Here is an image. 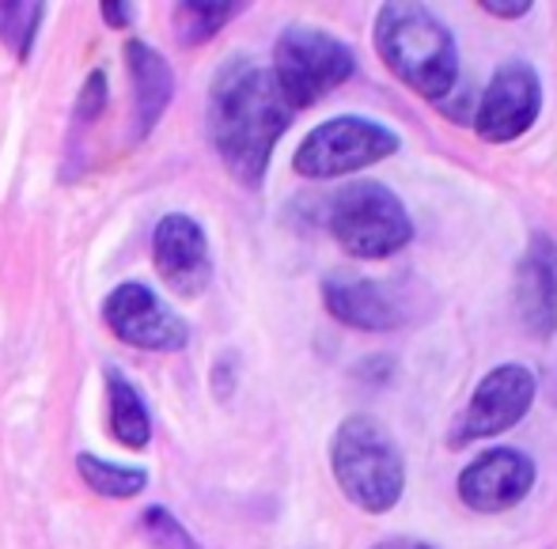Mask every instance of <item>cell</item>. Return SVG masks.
I'll return each mask as SVG.
<instances>
[{
	"label": "cell",
	"mask_w": 557,
	"mask_h": 549,
	"mask_svg": "<svg viewBox=\"0 0 557 549\" xmlns=\"http://www.w3.org/2000/svg\"><path fill=\"white\" fill-rule=\"evenodd\" d=\"M293 125V107L285 103L270 68L250 58H232L209 84L206 129L216 155L235 183L258 190L270 171L273 148Z\"/></svg>",
	"instance_id": "cell-1"
},
{
	"label": "cell",
	"mask_w": 557,
	"mask_h": 549,
	"mask_svg": "<svg viewBox=\"0 0 557 549\" xmlns=\"http://www.w3.org/2000/svg\"><path fill=\"white\" fill-rule=\"evenodd\" d=\"M375 50L406 88L436 103H444L459 80L451 30L425 4H383L375 15Z\"/></svg>",
	"instance_id": "cell-2"
},
{
	"label": "cell",
	"mask_w": 557,
	"mask_h": 549,
	"mask_svg": "<svg viewBox=\"0 0 557 549\" xmlns=\"http://www.w3.org/2000/svg\"><path fill=\"white\" fill-rule=\"evenodd\" d=\"M331 470L337 489L360 512L383 515L403 500L406 462L387 428L368 413H352L331 439Z\"/></svg>",
	"instance_id": "cell-3"
},
{
	"label": "cell",
	"mask_w": 557,
	"mask_h": 549,
	"mask_svg": "<svg viewBox=\"0 0 557 549\" xmlns=\"http://www.w3.org/2000/svg\"><path fill=\"white\" fill-rule=\"evenodd\" d=\"M326 224L337 247L349 258H391L413 239V220L406 213L403 198L391 186L360 178L349 183L331 198Z\"/></svg>",
	"instance_id": "cell-4"
},
{
	"label": "cell",
	"mask_w": 557,
	"mask_h": 549,
	"mask_svg": "<svg viewBox=\"0 0 557 549\" xmlns=\"http://www.w3.org/2000/svg\"><path fill=\"white\" fill-rule=\"evenodd\" d=\"M273 80H277L285 103L296 110L315 107L331 91L342 88L357 73V58L337 35L308 23H293L277 35L273 46Z\"/></svg>",
	"instance_id": "cell-5"
},
{
	"label": "cell",
	"mask_w": 557,
	"mask_h": 549,
	"mask_svg": "<svg viewBox=\"0 0 557 549\" xmlns=\"http://www.w3.org/2000/svg\"><path fill=\"white\" fill-rule=\"evenodd\" d=\"M398 152V133L387 129L383 122L360 114H342L331 122L315 125L308 137L300 140L293 155V171L304 178H337L352 175L360 167L387 160Z\"/></svg>",
	"instance_id": "cell-6"
},
{
	"label": "cell",
	"mask_w": 557,
	"mask_h": 549,
	"mask_svg": "<svg viewBox=\"0 0 557 549\" xmlns=\"http://www.w3.org/2000/svg\"><path fill=\"white\" fill-rule=\"evenodd\" d=\"M535 390H539V379L531 367H523V364L493 367L474 387L467 410L459 413V421H455L451 433H447V444L467 447V444H474V439L500 436V433H508V428H516L528 417L531 402H535Z\"/></svg>",
	"instance_id": "cell-7"
},
{
	"label": "cell",
	"mask_w": 557,
	"mask_h": 549,
	"mask_svg": "<svg viewBox=\"0 0 557 549\" xmlns=\"http://www.w3.org/2000/svg\"><path fill=\"white\" fill-rule=\"evenodd\" d=\"M103 319L117 341L148 352H178L190 341V326L160 300L148 285H117L103 300Z\"/></svg>",
	"instance_id": "cell-8"
},
{
	"label": "cell",
	"mask_w": 557,
	"mask_h": 549,
	"mask_svg": "<svg viewBox=\"0 0 557 549\" xmlns=\"http://www.w3.org/2000/svg\"><path fill=\"white\" fill-rule=\"evenodd\" d=\"M543 110V80L528 61H505L493 73L490 88L482 91V103L474 114V129L490 145H508L523 137L535 125Z\"/></svg>",
	"instance_id": "cell-9"
},
{
	"label": "cell",
	"mask_w": 557,
	"mask_h": 549,
	"mask_svg": "<svg viewBox=\"0 0 557 549\" xmlns=\"http://www.w3.org/2000/svg\"><path fill=\"white\" fill-rule=\"evenodd\" d=\"M535 462L523 454L520 447H490V451L474 454L467 466L459 470V489L462 504L474 512H508L516 508L531 489H535Z\"/></svg>",
	"instance_id": "cell-10"
},
{
	"label": "cell",
	"mask_w": 557,
	"mask_h": 549,
	"mask_svg": "<svg viewBox=\"0 0 557 549\" xmlns=\"http://www.w3.org/2000/svg\"><path fill=\"white\" fill-rule=\"evenodd\" d=\"M152 262L163 285L175 296H201L213 280V258H209V239L201 224L186 213H168L156 224L152 235Z\"/></svg>",
	"instance_id": "cell-11"
},
{
	"label": "cell",
	"mask_w": 557,
	"mask_h": 549,
	"mask_svg": "<svg viewBox=\"0 0 557 549\" xmlns=\"http://www.w3.org/2000/svg\"><path fill=\"white\" fill-rule=\"evenodd\" d=\"M516 311L531 337L557 329V247L550 235L535 232L516 265Z\"/></svg>",
	"instance_id": "cell-12"
},
{
	"label": "cell",
	"mask_w": 557,
	"mask_h": 549,
	"mask_svg": "<svg viewBox=\"0 0 557 549\" xmlns=\"http://www.w3.org/2000/svg\"><path fill=\"white\" fill-rule=\"evenodd\" d=\"M323 303L337 323L352 329H368V334H383V329L403 326V308H398L395 292L380 280L364 277H326L323 280Z\"/></svg>",
	"instance_id": "cell-13"
},
{
	"label": "cell",
	"mask_w": 557,
	"mask_h": 549,
	"mask_svg": "<svg viewBox=\"0 0 557 549\" xmlns=\"http://www.w3.org/2000/svg\"><path fill=\"white\" fill-rule=\"evenodd\" d=\"M125 68H129L133 80V107H137V117H133V137H148L156 129V122L163 117L171 96H175V76H171V65L163 53H156L148 42L133 38L125 42Z\"/></svg>",
	"instance_id": "cell-14"
},
{
	"label": "cell",
	"mask_w": 557,
	"mask_h": 549,
	"mask_svg": "<svg viewBox=\"0 0 557 549\" xmlns=\"http://www.w3.org/2000/svg\"><path fill=\"white\" fill-rule=\"evenodd\" d=\"M107 425L117 444L137 447V451L152 439V417H148L145 398L117 367H107Z\"/></svg>",
	"instance_id": "cell-15"
},
{
	"label": "cell",
	"mask_w": 557,
	"mask_h": 549,
	"mask_svg": "<svg viewBox=\"0 0 557 549\" xmlns=\"http://www.w3.org/2000/svg\"><path fill=\"white\" fill-rule=\"evenodd\" d=\"M76 470H81L88 489H96L99 497H111V500H129L148 485V474L140 466H117V462L99 459L91 451L76 454Z\"/></svg>",
	"instance_id": "cell-16"
},
{
	"label": "cell",
	"mask_w": 557,
	"mask_h": 549,
	"mask_svg": "<svg viewBox=\"0 0 557 549\" xmlns=\"http://www.w3.org/2000/svg\"><path fill=\"white\" fill-rule=\"evenodd\" d=\"M243 4H213V0H190V4H175V38L183 46H206L224 30Z\"/></svg>",
	"instance_id": "cell-17"
},
{
	"label": "cell",
	"mask_w": 557,
	"mask_h": 549,
	"mask_svg": "<svg viewBox=\"0 0 557 549\" xmlns=\"http://www.w3.org/2000/svg\"><path fill=\"white\" fill-rule=\"evenodd\" d=\"M38 27H42V4H23V0L0 4V42L20 61H27L35 50Z\"/></svg>",
	"instance_id": "cell-18"
},
{
	"label": "cell",
	"mask_w": 557,
	"mask_h": 549,
	"mask_svg": "<svg viewBox=\"0 0 557 549\" xmlns=\"http://www.w3.org/2000/svg\"><path fill=\"white\" fill-rule=\"evenodd\" d=\"M140 527H145V538L156 549H201L194 542L190 531H186L168 508H148V512L140 515Z\"/></svg>",
	"instance_id": "cell-19"
},
{
	"label": "cell",
	"mask_w": 557,
	"mask_h": 549,
	"mask_svg": "<svg viewBox=\"0 0 557 549\" xmlns=\"http://www.w3.org/2000/svg\"><path fill=\"white\" fill-rule=\"evenodd\" d=\"M107 107V76L99 73H88V80H84L81 88V99H76V125H88L96 122L99 114H103Z\"/></svg>",
	"instance_id": "cell-20"
},
{
	"label": "cell",
	"mask_w": 557,
	"mask_h": 549,
	"mask_svg": "<svg viewBox=\"0 0 557 549\" xmlns=\"http://www.w3.org/2000/svg\"><path fill=\"white\" fill-rule=\"evenodd\" d=\"M482 8L490 15H497V20H520V15L531 12L528 0H520V4H497V0H482Z\"/></svg>",
	"instance_id": "cell-21"
},
{
	"label": "cell",
	"mask_w": 557,
	"mask_h": 549,
	"mask_svg": "<svg viewBox=\"0 0 557 549\" xmlns=\"http://www.w3.org/2000/svg\"><path fill=\"white\" fill-rule=\"evenodd\" d=\"M99 12L107 15L111 27H125V23L133 20V4H99Z\"/></svg>",
	"instance_id": "cell-22"
},
{
	"label": "cell",
	"mask_w": 557,
	"mask_h": 549,
	"mask_svg": "<svg viewBox=\"0 0 557 549\" xmlns=\"http://www.w3.org/2000/svg\"><path fill=\"white\" fill-rule=\"evenodd\" d=\"M368 549H433L429 542H418V538H383V542L368 546Z\"/></svg>",
	"instance_id": "cell-23"
}]
</instances>
